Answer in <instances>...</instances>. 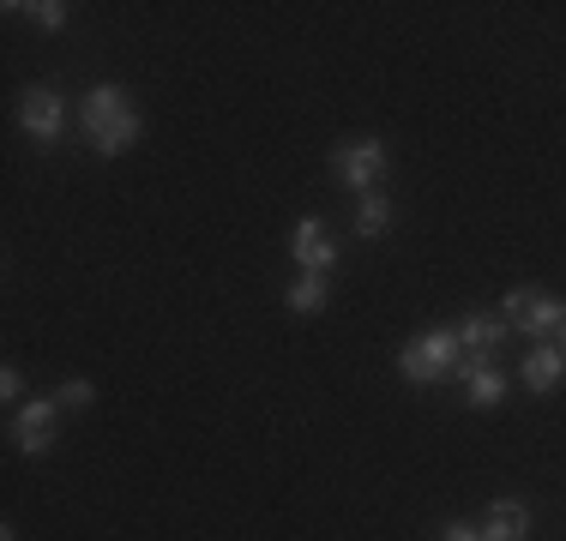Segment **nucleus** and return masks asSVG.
Wrapping results in <instances>:
<instances>
[{
    "label": "nucleus",
    "instance_id": "11",
    "mask_svg": "<svg viewBox=\"0 0 566 541\" xmlns=\"http://www.w3.org/2000/svg\"><path fill=\"white\" fill-rule=\"evenodd\" d=\"M560 368H566V356L555 343H543V349H531V356H524V385L531 391H548L560 379Z\"/></svg>",
    "mask_w": 566,
    "mask_h": 541
},
{
    "label": "nucleus",
    "instance_id": "12",
    "mask_svg": "<svg viewBox=\"0 0 566 541\" xmlns=\"http://www.w3.org/2000/svg\"><path fill=\"white\" fill-rule=\"evenodd\" d=\"M326 301H332V289H326V277H314V270H302V277L290 283V307H295V314H319Z\"/></svg>",
    "mask_w": 566,
    "mask_h": 541
},
{
    "label": "nucleus",
    "instance_id": "3",
    "mask_svg": "<svg viewBox=\"0 0 566 541\" xmlns=\"http://www.w3.org/2000/svg\"><path fill=\"white\" fill-rule=\"evenodd\" d=\"M506 325H518V331H531V337H555L566 325V301L548 289H512L506 295Z\"/></svg>",
    "mask_w": 566,
    "mask_h": 541
},
{
    "label": "nucleus",
    "instance_id": "7",
    "mask_svg": "<svg viewBox=\"0 0 566 541\" xmlns=\"http://www.w3.org/2000/svg\"><path fill=\"white\" fill-rule=\"evenodd\" d=\"M458 379H464V391H470V403H476V410H494V403L506 397V373L494 368V356H464Z\"/></svg>",
    "mask_w": 566,
    "mask_h": 541
},
{
    "label": "nucleus",
    "instance_id": "15",
    "mask_svg": "<svg viewBox=\"0 0 566 541\" xmlns=\"http://www.w3.org/2000/svg\"><path fill=\"white\" fill-rule=\"evenodd\" d=\"M31 19L43 24V31H61V24H66V7H61V0H36Z\"/></svg>",
    "mask_w": 566,
    "mask_h": 541
},
{
    "label": "nucleus",
    "instance_id": "14",
    "mask_svg": "<svg viewBox=\"0 0 566 541\" xmlns=\"http://www.w3.org/2000/svg\"><path fill=\"white\" fill-rule=\"evenodd\" d=\"M55 403H61V410H91L97 391H91V379H66V385L55 391Z\"/></svg>",
    "mask_w": 566,
    "mask_h": 541
},
{
    "label": "nucleus",
    "instance_id": "16",
    "mask_svg": "<svg viewBox=\"0 0 566 541\" xmlns=\"http://www.w3.org/2000/svg\"><path fill=\"white\" fill-rule=\"evenodd\" d=\"M0 391H7V397H24V379H19V368H7V373H0Z\"/></svg>",
    "mask_w": 566,
    "mask_h": 541
},
{
    "label": "nucleus",
    "instance_id": "4",
    "mask_svg": "<svg viewBox=\"0 0 566 541\" xmlns=\"http://www.w3.org/2000/svg\"><path fill=\"white\" fill-rule=\"evenodd\" d=\"M332 169H338L344 187H356V193H374V181L386 174V145H380V139H356V145H344V151L332 157Z\"/></svg>",
    "mask_w": 566,
    "mask_h": 541
},
{
    "label": "nucleus",
    "instance_id": "8",
    "mask_svg": "<svg viewBox=\"0 0 566 541\" xmlns=\"http://www.w3.org/2000/svg\"><path fill=\"white\" fill-rule=\"evenodd\" d=\"M295 259H302V270H314V277H332L338 247H332V235H326V223H319V216L295 223Z\"/></svg>",
    "mask_w": 566,
    "mask_h": 541
},
{
    "label": "nucleus",
    "instance_id": "9",
    "mask_svg": "<svg viewBox=\"0 0 566 541\" xmlns=\"http://www.w3.org/2000/svg\"><path fill=\"white\" fill-rule=\"evenodd\" d=\"M524 535H531V511L518 499H494L489 523H482V541H524Z\"/></svg>",
    "mask_w": 566,
    "mask_h": 541
},
{
    "label": "nucleus",
    "instance_id": "13",
    "mask_svg": "<svg viewBox=\"0 0 566 541\" xmlns=\"http://www.w3.org/2000/svg\"><path fill=\"white\" fill-rule=\"evenodd\" d=\"M386 223H392V205H386L380 193H361V205H356V235H386Z\"/></svg>",
    "mask_w": 566,
    "mask_h": 541
},
{
    "label": "nucleus",
    "instance_id": "10",
    "mask_svg": "<svg viewBox=\"0 0 566 541\" xmlns=\"http://www.w3.org/2000/svg\"><path fill=\"white\" fill-rule=\"evenodd\" d=\"M452 331H458V349H464V356H494V349H501V337H506V319L470 314L464 325H452Z\"/></svg>",
    "mask_w": 566,
    "mask_h": 541
},
{
    "label": "nucleus",
    "instance_id": "18",
    "mask_svg": "<svg viewBox=\"0 0 566 541\" xmlns=\"http://www.w3.org/2000/svg\"><path fill=\"white\" fill-rule=\"evenodd\" d=\"M555 349H560V356H566V325H560V331H555Z\"/></svg>",
    "mask_w": 566,
    "mask_h": 541
},
{
    "label": "nucleus",
    "instance_id": "2",
    "mask_svg": "<svg viewBox=\"0 0 566 541\" xmlns=\"http://www.w3.org/2000/svg\"><path fill=\"white\" fill-rule=\"evenodd\" d=\"M458 368H464L458 331H428V337H416V343L398 349V373L410 379V385H434V379H452Z\"/></svg>",
    "mask_w": 566,
    "mask_h": 541
},
{
    "label": "nucleus",
    "instance_id": "17",
    "mask_svg": "<svg viewBox=\"0 0 566 541\" xmlns=\"http://www.w3.org/2000/svg\"><path fill=\"white\" fill-rule=\"evenodd\" d=\"M447 541H482V530H470V523H447Z\"/></svg>",
    "mask_w": 566,
    "mask_h": 541
},
{
    "label": "nucleus",
    "instance_id": "1",
    "mask_svg": "<svg viewBox=\"0 0 566 541\" xmlns=\"http://www.w3.org/2000/svg\"><path fill=\"white\" fill-rule=\"evenodd\" d=\"M139 132H145V120H139V108H133V97L120 85L85 91V139H91V151H97V157L127 151Z\"/></svg>",
    "mask_w": 566,
    "mask_h": 541
},
{
    "label": "nucleus",
    "instance_id": "6",
    "mask_svg": "<svg viewBox=\"0 0 566 541\" xmlns=\"http://www.w3.org/2000/svg\"><path fill=\"white\" fill-rule=\"evenodd\" d=\"M61 120H66V103H61V91H49V85L24 91V103H19V127L31 132V139L55 145V139H61Z\"/></svg>",
    "mask_w": 566,
    "mask_h": 541
},
{
    "label": "nucleus",
    "instance_id": "5",
    "mask_svg": "<svg viewBox=\"0 0 566 541\" xmlns=\"http://www.w3.org/2000/svg\"><path fill=\"white\" fill-rule=\"evenodd\" d=\"M55 422H61V403H55V397H36V403H24V410L12 415V439H19V452L43 457L49 445H55Z\"/></svg>",
    "mask_w": 566,
    "mask_h": 541
}]
</instances>
